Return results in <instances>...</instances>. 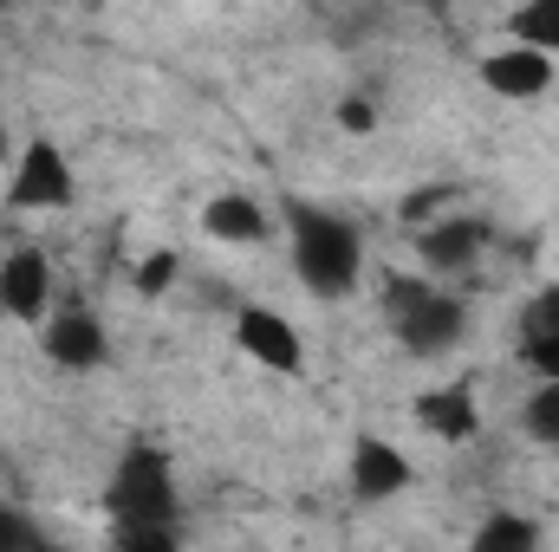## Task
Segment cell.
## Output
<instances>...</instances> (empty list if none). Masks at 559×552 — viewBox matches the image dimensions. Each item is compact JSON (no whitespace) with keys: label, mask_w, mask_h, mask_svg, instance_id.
Masks as SVG:
<instances>
[{"label":"cell","mask_w":559,"mask_h":552,"mask_svg":"<svg viewBox=\"0 0 559 552\" xmlns=\"http://www.w3.org/2000/svg\"><path fill=\"white\" fill-rule=\"evenodd\" d=\"M286 254L299 286L319 299H345L365 274V235L319 202H286Z\"/></svg>","instance_id":"1"},{"label":"cell","mask_w":559,"mask_h":552,"mask_svg":"<svg viewBox=\"0 0 559 552\" xmlns=\"http://www.w3.org/2000/svg\"><path fill=\"white\" fill-rule=\"evenodd\" d=\"M384 319H391L397 345H411L417 358H436V351L462 345V332H468V305H462L455 292H442L429 274L391 279V286H384Z\"/></svg>","instance_id":"2"},{"label":"cell","mask_w":559,"mask_h":552,"mask_svg":"<svg viewBox=\"0 0 559 552\" xmlns=\"http://www.w3.org/2000/svg\"><path fill=\"white\" fill-rule=\"evenodd\" d=\"M105 507L118 527H176V475L163 448H124V461L111 468Z\"/></svg>","instance_id":"3"},{"label":"cell","mask_w":559,"mask_h":552,"mask_svg":"<svg viewBox=\"0 0 559 552\" xmlns=\"http://www.w3.org/2000/svg\"><path fill=\"white\" fill-rule=\"evenodd\" d=\"M13 208H39V215H52V208H72V163H66V149L52 137H33L20 149V163H13Z\"/></svg>","instance_id":"4"},{"label":"cell","mask_w":559,"mask_h":552,"mask_svg":"<svg viewBox=\"0 0 559 552\" xmlns=\"http://www.w3.org/2000/svg\"><path fill=\"white\" fill-rule=\"evenodd\" d=\"M235 345H241L254 364L280 371V377H299V371H306L299 325H293V319H280L274 305H241V312H235Z\"/></svg>","instance_id":"5"},{"label":"cell","mask_w":559,"mask_h":552,"mask_svg":"<svg viewBox=\"0 0 559 552\" xmlns=\"http://www.w3.org/2000/svg\"><path fill=\"white\" fill-rule=\"evenodd\" d=\"M481 85H488L495 98H514V105L547 98V92H554V52L514 39V46H501V52L481 59Z\"/></svg>","instance_id":"6"},{"label":"cell","mask_w":559,"mask_h":552,"mask_svg":"<svg viewBox=\"0 0 559 552\" xmlns=\"http://www.w3.org/2000/svg\"><path fill=\"white\" fill-rule=\"evenodd\" d=\"M39 345H46V358H52L59 371H98V364L111 358V338H105L98 312H85V305H66V312L39 332Z\"/></svg>","instance_id":"7"},{"label":"cell","mask_w":559,"mask_h":552,"mask_svg":"<svg viewBox=\"0 0 559 552\" xmlns=\"http://www.w3.org/2000/svg\"><path fill=\"white\" fill-rule=\"evenodd\" d=\"M481 241H488V228L481 221H423L417 228V261L429 279H449V274H468L475 267V254H481Z\"/></svg>","instance_id":"8"},{"label":"cell","mask_w":559,"mask_h":552,"mask_svg":"<svg viewBox=\"0 0 559 552\" xmlns=\"http://www.w3.org/2000/svg\"><path fill=\"white\" fill-rule=\"evenodd\" d=\"M404 488H411L404 448H391L384 435H358L352 442V494L358 501H397Z\"/></svg>","instance_id":"9"},{"label":"cell","mask_w":559,"mask_h":552,"mask_svg":"<svg viewBox=\"0 0 559 552\" xmlns=\"http://www.w3.org/2000/svg\"><path fill=\"white\" fill-rule=\"evenodd\" d=\"M46 299H52V267H46V254H39V248H13V254L0 261V312L39 319Z\"/></svg>","instance_id":"10"},{"label":"cell","mask_w":559,"mask_h":552,"mask_svg":"<svg viewBox=\"0 0 559 552\" xmlns=\"http://www.w3.org/2000/svg\"><path fill=\"white\" fill-rule=\"evenodd\" d=\"M202 228H209V241H228V248H261V241H267V215H261V202H248L241 189L215 195V202L202 208Z\"/></svg>","instance_id":"11"},{"label":"cell","mask_w":559,"mask_h":552,"mask_svg":"<svg viewBox=\"0 0 559 552\" xmlns=\"http://www.w3.org/2000/svg\"><path fill=\"white\" fill-rule=\"evenodd\" d=\"M417 422L442 442H468L475 435V397L468 384H442V391H423L417 397Z\"/></svg>","instance_id":"12"},{"label":"cell","mask_w":559,"mask_h":552,"mask_svg":"<svg viewBox=\"0 0 559 552\" xmlns=\"http://www.w3.org/2000/svg\"><path fill=\"white\" fill-rule=\"evenodd\" d=\"M508 33H514L521 46H540V52L559 59V0H521V13H514Z\"/></svg>","instance_id":"13"},{"label":"cell","mask_w":559,"mask_h":552,"mask_svg":"<svg viewBox=\"0 0 559 552\" xmlns=\"http://www.w3.org/2000/svg\"><path fill=\"white\" fill-rule=\"evenodd\" d=\"M521 429H527L534 442L559 448V377H547V384L527 397V410H521Z\"/></svg>","instance_id":"14"},{"label":"cell","mask_w":559,"mask_h":552,"mask_svg":"<svg viewBox=\"0 0 559 552\" xmlns=\"http://www.w3.org/2000/svg\"><path fill=\"white\" fill-rule=\"evenodd\" d=\"M182 274V261H176V248H156V254H143L138 274H131V286H138L143 299H163L169 292V279Z\"/></svg>","instance_id":"15"},{"label":"cell","mask_w":559,"mask_h":552,"mask_svg":"<svg viewBox=\"0 0 559 552\" xmlns=\"http://www.w3.org/2000/svg\"><path fill=\"white\" fill-rule=\"evenodd\" d=\"M475 547L481 552H527V547H540V527H527V520H488L475 533Z\"/></svg>","instance_id":"16"},{"label":"cell","mask_w":559,"mask_h":552,"mask_svg":"<svg viewBox=\"0 0 559 552\" xmlns=\"http://www.w3.org/2000/svg\"><path fill=\"white\" fill-rule=\"evenodd\" d=\"M521 364L547 384V377H559V332H521Z\"/></svg>","instance_id":"17"},{"label":"cell","mask_w":559,"mask_h":552,"mask_svg":"<svg viewBox=\"0 0 559 552\" xmlns=\"http://www.w3.org/2000/svg\"><path fill=\"white\" fill-rule=\"evenodd\" d=\"M449 202H455V189H449V182H429V189H417V195L404 202V221H411V228H423V221H436Z\"/></svg>","instance_id":"18"},{"label":"cell","mask_w":559,"mask_h":552,"mask_svg":"<svg viewBox=\"0 0 559 552\" xmlns=\"http://www.w3.org/2000/svg\"><path fill=\"white\" fill-rule=\"evenodd\" d=\"M521 332H559V286H540L521 312Z\"/></svg>","instance_id":"19"},{"label":"cell","mask_w":559,"mask_h":552,"mask_svg":"<svg viewBox=\"0 0 559 552\" xmlns=\"http://www.w3.org/2000/svg\"><path fill=\"white\" fill-rule=\"evenodd\" d=\"M338 124H345V131H358V137H365V131H371V124H378V111H371V105H365V98H345V105H338Z\"/></svg>","instance_id":"20"},{"label":"cell","mask_w":559,"mask_h":552,"mask_svg":"<svg viewBox=\"0 0 559 552\" xmlns=\"http://www.w3.org/2000/svg\"><path fill=\"white\" fill-rule=\"evenodd\" d=\"M0 547H39V527H26L20 514H0Z\"/></svg>","instance_id":"21"},{"label":"cell","mask_w":559,"mask_h":552,"mask_svg":"<svg viewBox=\"0 0 559 552\" xmlns=\"http://www.w3.org/2000/svg\"><path fill=\"white\" fill-rule=\"evenodd\" d=\"M92 7H105V0H92Z\"/></svg>","instance_id":"22"},{"label":"cell","mask_w":559,"mask_h":552,"mask_svg":"<svg viewBox=\"0 0 559 552\" xmlns=\"http://www.w3.org/2000/svg\"><path fill=\"white\" fill-rule=\"evenodd\" d=\"M423 7H436V0H423Z\"/></svg>","instance_id":"23"}]
</instances>
